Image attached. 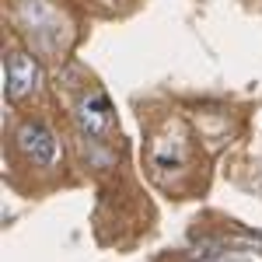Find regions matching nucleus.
<instances>
[{"label":"nucleus","instance_id":"obj_1","mask_svg":"<svg viewBox=\"0 0 262 262\" xmlns=\"http://www.w3.org/2000/svg\"><path fill=\"white\" fill-rule=\"evenodd\" d=\"M18 147L25 158H32L42 168H53L56 164V154H60V143H56V133L42 122H25L18 129Z\"/></svg>","mask_w":262,"mask_h":262},{"label":"nucleus","instance_id":"obj_2","mask_svg":"<svg viewBox=\"0 0 262 262\" xmlns=\"http://www.w3.org/2000/svg\"><path fill=\"white\" fill-rule=\"evenodd\" d=\"M4 77H7V95L14 101L28 98L42 81V70L35 56H28V53H14L11 60H7V70H4Z\"/></svg>","mask_w":262,"mask_h":262},{"label":"nucleus","instance_id":"obj_3","mask_svg":"<svg viewBox=\"0 0 262 262\" xmlns=\"http://www.w3.org/2000/svg\"><path fill=\"white\" fill-rule=\"evenodd\" d=\"M77 126L88 137H105L112 129V105L101 91H88L77 101Z\"/></svg>","mask_w":262,"mask_h":262},{"label":"nucleus","instance_id":"obj_4","mask_svg":"<svg viewBox=\"0 0 262 262\" xmlns=\"http://www.w3.org/2000/svg\"><path fill=\"white\" fill-rule=\"evenodd\" d=\"M217 262H252V259H248V255H221Z\"/></svg>","mask_w":262,"mask_h":262}]
</instances>
